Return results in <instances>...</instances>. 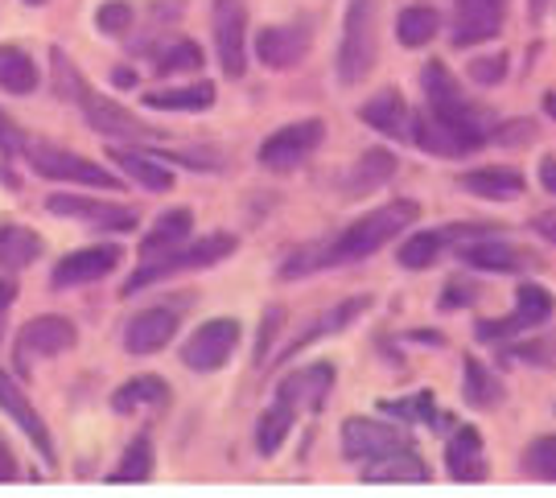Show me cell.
Here are the masks:
<instances>
[{"mask_svg":"<svg viewBox=\"0 0 556 498\" xmlns=\"http://www.w3.org/2000/svg\"><path fill=\"white\" fill-rule=\"evenodd\" d=\"M420 87H425V103L429 112L413 116V140L425 153L438 157H470L486 144V128L478 116L475 103H466L457 79L450 75L445 62H425L420 71Z\"/></svg>","mask_w":556,"mask_h":498,"instance_id":"1","label":"cell"},{"mask_svg":"<svg viewBox=\"0 0 556 498\" xmlns=\"http://www.w3.org/2000/svg\"><path fill=\"white\" fill-rule=\"evenodd\" d=\"M417 215H420V206L413 199L388 202V206H379L371 215L355 219L342 235H334V240L326 243V259H330V264H346V259L376 256L383 243L396 240L400 231H408V227L417 222Z\"/></svg>","mask_w":556,"mask_h":498,"instance_id":"2","label":"cell"},{"mask_svg":"<svg viewBox=\"0 0 556 498\" xmlns=\"http://www.w3.org/2000/svg\"><path fill=\"white\" fill-rule=\"evenodd\" d=\"M236 247H239V240L231 235V231H215V235H202V240L178 243V247H169V252H161V256L144 259L137 272L124 280V297H132L137 289H149V284H157V280L174 277V272L211 268V264H219V259L231 256Z\"/></svg>","mask_w":556,"mask_h":498,"instance_id":"3","label":"cell"},{"mask_svg":"<svg viewBox=\"0 0 556 498\" xmlns=\"http://www.w3.org/2000/svg\"><path fill=\"white\" fill-rule=\"evenodd\" d=\"M379 59V0H351L342 17V46H338V79L355 87L371 75Z\"/></svg>","mask_w":556,"mask_h":498,"instance_id":"4","label":"cell"},{"mask_svg":"<svg viewBox=\"0 0 556 498\" xmlns=\"http://www.w3.org/2000/svg\"><path fill=\"white\" fill-rule=\"evenodd\" d=\"M25 161L38 178L50 181H71V186H91V190H124V181L116 174H108L103 165L79 157V153H66V149H54V144H29L25 149Z\"/></svg>","mask_w":556,"mask_h":498,"instance_id":"5","label":"cell"},{"mask_svg":"<svg viewBox=\"0 0 556 498\" xmlns=\"http://www.w3.org/2000/svg\"><path fill=\"white\" fill-rule=\"evenodd\" d=\"M553 309H556L553 293H548L544 284H536V280H523L516 289V309L498 321L482 318L475 325V334L482 342H507V339H516V334H528V330L544 325V321L553 318Z\"/></svg>","mask_w":556,"mask_h":498,"instance_id":"6","label":"cell"},{"mask_svg":"<svg viewBox=\"0 0 556 498\" xmlns=\"http://www.w3.org/2000/svg\"><path fill=\"white\" fill-rule=\"evenodd\" d=\"M211 29H215L223 75L239 79L248 71V9H243V0H215L211 4Z\"/></svg>","mask_w":556,"mask_h":498,"instance_id":"7","label":"cell"},{"mask_svg":"<svg viewBox=\"0 0 556 498\" xmlns=\"http://www.w3.org/2000/svg\"><path fill=\"white\" fill-rule=\"evenodd\" d=\"M321 140H326V124H321V120L285 124V128H277V132H273V137H264V144H260L256 157H260V165H268V169L285 174V169L301 165L309 153H318Z\"/></svg>","mask_w":556,"mask_h":498,"instance_id":"8","label":"cell"},{"mask_svg":"<svg viewBox=\"0 0 556 498\" xmlns=\"http://www.w3.org/2000/svg\"><path fill=\"white\" fill-rule=\"evenodd\" d=\"M236 342H239V321L231 318L202 321L199 330L186 339V346H181V362L190 371H202V375L206 371H219L236 355Z\"/></svg>","mask_w":556,"mask_h":498,"instance_id":"9","label":"cell"},{"mask_svg":"<svg viewBox=\"0 0 556 498\" xmlns=\"http://www.w3.org/2000/svg\"><path fill=\"white\" fill-rule=\"evenodd\" d=\"M75 103L83 107V116H87V124H91L96 132H103V137L165 140V132H161V128H153V124H144L140 116H132L128 107H119L116 100H103V95H96L91 87H83V95H79Z\"/></svg>","mask_w":556,"mask_h":498,"instance_id":"10","label":"cell"},{"mask_svg":"<svg viewBox=\"0 0 556 498\" xmlns=\"http://www.w3.org/2000/svg\"><path fill=\"white\" fill-rule=\"evenodd\" d=\"M75 325L59 314H46V318H34L21 325L17 334V367H29L34 359H54V355H66L75 346Z\"/></svg>","mask_w":556,"mask_h":498,"instance_id":"11","label":"cell"},{"mask_svg":"<svg viewBox=\"0 0 556 498\" xmlns=\"http://www.w3.org/2000/svg\"><path fill=\"white\" fill-rule=\"evenodd\" d=\"M119 259H124V247H119V243L79 247V252H71V256H62L59 264H54L50 284H54V289H79V284H91V280H103L108 272H116Z\"/></svg>","mask_w":556,"mask_h":498,"instance_id":"12","label":"cell"},{"mask_svg":"<svg viewBox=\"0 0 556 498\" xmlns=\"http://www.w3.org/2000/svg\"><path fill=\"white\" fill-rule=\"evenodd\" d=\"M181 325V305H153V309H140L137 318L124 325V350L128 355H157L169 346V339L178 334Z\"/></svg>","mask_w":556,"mask_h":498,"instance_id":"13","label":"cell"},{"mask_svg":"<svg viewBox=\"0 0 556 498\" xmlns=\"http://www.w3.org/2000/svg\"><path fill=\"white\" fill-rule=\"evenodd\" d=\"M396 449H408V437L383 424V420H367V417H351L342 420V454L355 461H376L383 454H396Z\"/></svg>","mask_w":556,"mask_h":498,"instance_id":"14","label":"cell"},{"mask_svg":"<svg viewBox=\"0 0 556 498\" xmlns=\"http://www.w3.org/2000/svg\"><path fill=\"white\" fill-rule=\"evenodd\" d=\"M0 408L13 417L21 433L29 437V445L41 454L46 465H54V440H50V429H46V420L38 417V408L25 399V392L17 387V379L9 375V371H0Z\"/></svg>","mask_w":556,"mask_h":498,"instance_id":"15","label":"cell"},{"mask_svg":"<svg viewBox=\"0 0 556 498\" xmlns=\"http://www.w3.org/2000/svg\"><path fill=\"white\" fill-rule=\"evenodd\" d=\"M334 387V367L330 362H314V367H301L293 375H285L277 383V399H285L289 408H309L318 412L326 396Z\"/></svg>","mask_w":556,"mask_h":498,"instance_id":"16","label":"cell"},{"mask_svg":"<svg viewBox=\"0 0 556 498\" xmlns=\"http://www.w3.org/2000/svg\"><path fill=\"white\" fill-rule=\"evenodd\" d=\"M503 4L507 0H457L454 9V46L491 41L503 29Z\"/></svg>","mask_w":556,"mask_h":498,"instance_id":"17","label":"cell"},{"mask_svg":"<svg viewBox=\"0 0 556 498\" xmlns=\"http://www.w3.org/2000/svg\"><path fill=\"white\" fill-rule=\"evenodd\" d=\"M309 54V29L301 25H264L256 34V59L273 71L298 66Z\"/></svg>","mask_w":556,"mask_h":498,"instance_id":"18","label":"cell"},{"mask_svg":"<svg viewBox=\"0 0 556 498\" xmlns=\"http://www.w3.org/2000/svg\"><path fill=\"white\" fill-rule=\"evenodd\" d=\"M358 120L367 124V128H376V132H383V137L413 140V112H408V103H404V95H400L396 87L376 91L371 100L358 107Z\"/></svg>","mask_w":556,"mask_h":498,"instance_id":"19","label":"cell"},{"mask_svg":"<svg viewBox=\"0 0 556 498\" xmlns=\"http://www.w3.org/2000/svg\"><path fill=\"white\" fill-rule=\"evenodd\" d=\"M367 305H371V297H346L342 305H334V309H326V314H321L318 321H309V325L301 330L298 339H293L289 346H285V350H280V362H289L293 355H301L305 346H314V342L330 339V334H338V330H346V325H351V321H355L358 314L367 309Z\"/></svg>","mask_w":556,"mask_h":498,"instance_id":"20","label":"cell"},{"mask_svg":"<svg viewBox=\"0 0 556 498\" xmlns=\"http://www.w3.org/2000/svg\"><path fill=\"white\" fill-rule=\"evenodd\" d=\"M445 470H450L457 482L486 478V458H482V433H478V429L454 433V440L445 445Z\"/></svg>","mask_w":556,"mask_h":498,"instance_id":"21","label":"cell"},{"mask_svg":"<svg viewBox=\"0 0 556 498\" xmlns=\"http://www.w3.org/2000/svg\"><path fill=\"white\" fill-rule=\"evenodd\" d=\"M457 186L478 194V199H516V194H523V174L511 165H482V169L462 174Z\"/></svg>","mask_w":556,"mask_h":498,"instance_id":"22","label":"cell"},{"mask_svg":"<svg viewBox=\"0 0 556 498\" xmlns=\"http://www.w3.org/2000/svg\"><path fill=\"white\" fill-rule=\"evenodd\" d=\"M46 210H50V215H66V219H87V222H96V227H116V231L137 227V215H116V210H108L103 202L75 199V194H50V199H46Z\"/></svg>","mask_w":556,"mask_h":498,"instance_id":"23","label":"cell"},{"mask_svg":"<svg viewBox=\"0 0 556 498\" xmlns=\"http://www.w3.org/2000/svg\"><path fill=\"white\" fill-rule=\"evenodd\" d=\"M190 231H194V215L186 210V206H174L169 215H161L153 227H149V235L140 243V256L153 259L161 252H169V247H178V243L190 240Z\"/></svg>","mask_w":556,"mask_h":498,"instance_id":"24","label":"cell"},{"mask_svg":"<svg viewBox=\"0 0 556 498\" xmlns=\"http://www.w3.org/2000/svg\"><path fill=\"white\" fill-rule=\"evenodd\" d=\"M363 478L367 482H429V465H425V458L413 454V445H408V449H396V454H383V458L367 461Z\"/></svg>","mask_w":556,"mask_h":498,"instance_id":"25","label":"cell"},{"mask_svg":"<svg viewBox=\"0 0 556 498\" xmlns=\"http://www.w3.org/2000/svg\"><path fill=\"white\" fill-rule=\"evenodd\" d=\"M38 62L29 59L17 46H0V87L9 95H34L38 91Z\"/></svg>","mask_w":556,"mask_h":498,"instance_id":"26","label":"cell"},{"mask_svg":"<svg viewBox=\"0 0 556 498\" xmlns=\"http://www.w3.org/2000/svg\"><path fill=\"white\" fill-rule=\"evenodd\" d=\"M215 103V82H190V87H169V91H149L144 107L157 112H206Z\"/></svg>","mask_w":556,"mask_h":498,"instance_id":"27","label":"cell"},{"mask_svg":"<svg viewBox=\"0 0 556 498\" xmlns=\"http://www.w3.org/2000/svg\"><path fill=\"white\" fill-rule=\"evenodd\" d=\"M396 174V157L392 153H383V149H371L367 157H358V165L351 169V178H346V194L351 199H363V194H371L379 190L383 181H392Z\"/></svg>","mask_w":556,"mask_h":498,"instance_id":"28","label":"cell"},{"mask_svg":"<svg viewBox=\"0 0 556 498\" xmlns=\"http://www.w3.org/2000/svg\"><path fill=\"white\" fill-rule=\"evenodd\" d=\"M41 256V240L38 231H29V227H0V268L4 272H21V268H29L34 259Z\"/></svg>","mask_w":556,"mask_h":498,"instance_id":"29","label":"cell"},{"mask_svg":"<svg viewBox=\"0 0 556 498\" xmlns=\"http://www.w3.org/2000/svg\"><path fill=\"white\" fill-rule=\"evenodd\" d=\"M438 29H441L438 9H433V4H425V0L408 4V9H404V13L396 17V38H400V46H408V50H420V46H429Z\"/></svg>","mask_w":556,"mask_h":498,"instance_id":"30","label":"cell"},{"mask_svg":"<svg viewBox=\"0 0 556 498\" xmlns=\"http://www.w3.org/2000/svg\"><path fill=\"white\" fill-rule=\"evenodd\" d=\"M108 157L116 161L124 174H132V178L144 186V190H153V194H165V190H174V174L165 169V165H157V161H149L144 153H132V149H112Z\"/></svg>","mask_w":556,"mask_h":498,"instance_id":"31","label":"cell"},{"mask_svg":"<svg viewBox=\"0 0 556 498\" xmlns=\"http://www.w3.org/2000/svg\"><path fill=\"white\" fill-rule=\"evenodd\" d=\"M462 259L478 268V272H516L523 256H519L516 247L507 240H482V243H470V247H462Z\"/></svg>","mask_w":556,"mask_h":498,"instance_id":"32","label":"cell"},{"mask_svg":"<svg viewBox=\"0 0 556 498\" xmlns=\"http://www.w3.org/2000/svg\"><path fill=\"white\" fill-rule=\"evenodd\" d=\"M165 399H169V383H165V379L137 375L112 392V408H116V412H137L144 404H165Z\"/></svg>","mask_w":556,"mask_h":498,"instance_id":"33","label":"cell"},{"mask_svg":"<svg viewBox=\"0 0 556 498\" xmlns=\"http://www.w3.org/2000/svg\"><path fill=\"white\" fill-rule=\"evenodd\" d=\"M293 420H298V408H289L285 399H277L264 417H260L256 424V449L264 454V458H273L280 445H285V437L293 433Z\"/></svg>","mask_w":556,"mask_h":498,"instance_id":"34","label":"cell"},{"mask_svg":"<svg viewBox=\"0 0 556 498\" xmlns=\"http://www.w3.org/2000/svg\"><path fill=\"white\" fill-rule=\"evenodd\" d=\"M462 396L475 408H495L498 399H503V383L478 359H466L462 362Z\"/></svg>","mask_w":556,"mask_h":498,"instance_id":"35","label":"cell"},{"mask_svg":"<svg viewBox=\"0 0 556 498\" xmlns=\"http://www.w3.org/2000/svg\"><path fill=\"white\" fill-rule=\"evenodd\" d=\"M153 465H157V458H153V440L137 437L132 445H128V449H124V458H119L112 482H144V478H153Z\"/></svg>","mask_w":556,"mask_h":498,"instance_id":"36","label":"cell"},{"mask_svg":"<svg viewBox=\"0 0 556 498\" xmlns=\"http://www.w3.org/2000/svg\"><path fill=\"white\" fill-rule=\"evenodd\" d=\"M445 240H450V231H420V235L400 243V264L404 268H429L441 256Z\"/></svg>","mask_w":556,"mask_h":498,"instance_id":"37","label":"cell"},{"mask_svg":"<svg viewBox=\"0 0 556 498\" xmlns=\"http://www.w3.org/2000/svg\"><path fill=\"white\" fill-rule=\"evenodd\" d=\"M523 474L540 482H556V437L544 433L523 449Z\"/></svg>","mask_w":556,"mask_h":498,"instance_id":"38","label":"cell"},{"mask_svg":"<svg viewBox=\"0 0 556 498\" xmlns=\"http://www.w3.org/2000/svg\"><path fill=\"white\" fill-rule=\"evenodd\" d=\"M157 71H161V75L202 71V50H199V41H190V38L169 41V50H161V54H157Z\"/></svg>","mask_w":556,"mask_h":498,"instance_id":"39","label":"cell"},{"mask_svg":"<svg viewBox=\"0 0 556 498\" xmlns=\"http://www.w3.org/2000/svg\"><path fill=\"white\" fill-rule=\"evenodd\" d=\"M383 412L408 420V424H433L438 420V399L429 396V392L413 399H383Z\"/></svg>","mask_w":556,"mask_h":498,"instance_id":"40","label":"cell"},{"mask_svg":"<svg viewBox=\"0 0 556 498\" xmlns=\"http://www.w3.org/2000/svg\"><path fill=\"white\" fill-rule=\"evenodd\" d=\"M50 62H54V75H59V95H62V100H79L83 87H87V82H83V75H79V66L66 59L62 50H54V54H50Z\"/></svg>","mask_w":556,"mask_h":498,"instance_id":"41","label":"cell"},{"mask_svg":"<svg viewBox=\"0 0 556 498\" xmlns=\"http://www.w3.org/2000/svg\"><path fill=\"white\" fill-rule=\"evenodd\" d=\"M132 4L128 0H108V4H100V13H96V25H100L103 34H124L128 25H132Z\"/></svg>","mask_w":556,"mask_h":498,"instance_id":"42","label":"cell"},{"mask_svg":"<svg viewBox=\"0 0 556 498\" xmlns=\"http://www.w3.org/2000/svg\"><path fill=\"white\" fill-rule=\"evenodd\" d=\"M503 75H507V54H491V59L470 62V79L478 87H495V82H503Z\"/></svg>","mask_w":556,"mask_h":498,"instance_id":"43","label":"cell"},{"mask_svg":"<svg viewBox=\"0 0 556 498\" xmlns=\"http://www.w3.org/2000/svg\"><path fill=\"white\" fill-rule=\"evenodd\" d=\"M536 137V124L532 120H511V124H498L495 140L498 144H523V140Z\"/></svg>","mask_w":556,"mask_h":498,"instance_id":"44","label":"cell"},{"mask_svg":"<svg viewBox=\"0 0 556 498\" xmlns=\"http://www.w3.org/2000/svg\"><path fill=\"white\" fill-rule=\"evenodd\" d=\"M280 321H285V314H280V309H268V314H264V321H260V342H256V359L260 362H264V355H268V342L277 339Z\"/></svg>","mask_w":556,"mask_h":498,"instance_id":"45","label":"cell"},{"mask_svg":"<svg viewBox=\"0 0 556 498\" xmlns=\"http://www.w3.org/2000/svg\"><path fill=\"white\" fill-rule=\"evenodd\" d=\"M532 231H536L540 240H548L556 247V210H544V215H536V219H532Z\"/></svg>","mask_w":556,"mask_h":498,"instance_id":"46","label":"cell"},{"mask_svg":"<svg viewBox=\"0 0 556 498\" xmlns=\"http://www.w3.org/2000/svg\"><path fill=\"white\" fill-rule=\"evenodd\" d=\"M540 186H544L548 194H556V157L540 161Z\"/></svg>","mask_w":556,"mask_h":498,"instance_id":"47","label":"cell"},{"mask_svg":"<svg viewBox=\"0 0 556 498\" xmlns=\"http://www.w3.org/2000/svg\"><path fill=\"white\" fill-rule=\"evenodd\" d=\"M17 474V461H13V454H9V445L0 440V482H9Z\"/></svg>","mask_w":556,"mask_h":498,"instance_id":"48","label":"cell"},{"mask_svg":"<svg viewBox=\"0 0 556 498\" xmlns=\"http://www.w3.org/2000/svg\"><path fill=\"white\" fill-rule=\"evenodd\" d=\"M13 301H17V284H13V280H0V318L9 314Z\"/></svg>","mask_w":556,"mask_h":498,"instance_id":"49","label":"cell"},{"mask_svg":"<svg viewBox=\"0 0 556 498\" xmlns=\"http://www.w3.org/2000/svg\"><path fill=\"white\" fill-rule=\"evenodd\" d=\"M13 144H17V128H13L9 116L0 112V149H13Z\"/></svg>","mask_w":556,"mask_h":498,"instance_id":"50","label":"cell"},{"mask_svg":"<svg viewBox=\"0 0 556 498\" xmlns=\"http://www.w3.org/2000/svg\"><path fill=\"white\" fill-rule=\"evenodd\" d=\"M112 82L128 91V87H137V71H128V66H116V71H112Z\"/></svg>","mask_w":556,"mask_h":498,"instance_id":"51","label":"cell"},{"mask_svg":"<svg viewBox=\"0 0 556 498\" xmlns=\"http://www.w3.org/2000/svg\"><path fill=\"white\" fill-rule=\"evenodd\" d=\"M544 112L556 120V91H548V95H544Z\"/></svg>","mask_w":556,"mask_h":498,"instance_id":"52","label":"cell"},{"mask_svg":"<svg viewBox=\"0 0 556 498\" xmlns=\"http://www.w3.org/2000/svg\"><path fill=\"white\" fill-rule=\"evenodd\" d=\"M29 4H38V0H29Z\"/></svg>","mask_w":556,"mask_h":498,"instance_id":"53","label":"cell"}]
</instances>
